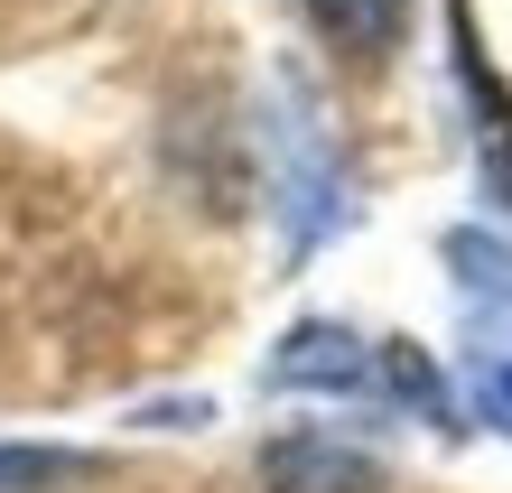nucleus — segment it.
Instances as JSON below:
<instances>
[{
    "label": "nucleus",
    "instance_id": "5",
    "mask_svg": "<svg viewBox=\"0 0 512 493\" xmlns=\"http://www.w3.org/2000/svg\"><path fill=\"white\" fill-rule=\"evenodd\" d=\"M56 475H84V456H66V447H0V493H28V484H56Z\"/></svg>",
    "mask_w": 512,
    "mask_h": 493
},
{
    "label": "nucleus",
    "instance_id": "2",
    "mask_svg": "<svg viewBox=\"0 0 512 493\" xmlns=\"http://www.w3.org/2000/svg\"><path fill=\"white\" fill-rule=\"evenodd\" d=\"M261 493H382V466L336 428H289L261 447Z\"/></svg>",
    "mask_w": 512,
    "mask_h": 493
},
{
    "label": "nucleus",
    "instance_id": "7",
    "mask_svg": "<svg viewBox=\"0 0 512 493\" xmlns=\"http://www.w3.org/2000/svg\"><path fill=\"white\" fill-rule=\"evenodd\" d=\"M475 400H485V419H494L503 438H512V354H503V363H485V382H475Z\"/></svg>",
    "mask_w": 512,
    "mask_h": 493
},
{
    "label": "nucleus",
    "instance_id": "4",
    "mask_svg": "<svg viewBox=\"0 0 512 493\" xmlns=\"http://www.w3.org/2000/svg\"><path fill=\"white\" fill-rule=\"evenodd\" d=\"M317 28L336 47H354V56H382V47H401L410 0H317Z\"/></svg>",
    "mask_w": 512,
    "mask_h": 493
},
{
    "label": "nucleus",
    "instance_id": "3",
    "mask_svg": "<svg viewBox=\"0 0 512 493\" xmlns=\"http://www.w3.org/2000/svg\"><path fill=\"white\" fill-rule=\"evenodd\" d=\"M373 345L336 317H308L280 335V354H270V391H373Z\"/></svg>",
    "mask_w": 512,
    "mask_h": 493
},
{
    "label": "nucleus",
    "instance_id": "1",
    "mask_svg": "<svg viewBox=\"0 0 512 493\" xmlns=\"http://www.w3.org/2000/svg\"><path fill=\"white\" fill-rule=\"evenodd\" d=\"M289 94V84H280ZM270 168H280V214H289V252H317L326 233L345 224V168H336V149H326V131H317V112L308 103H280V121H270Z\"/></svg>",
    "mask_w": 512,
    "mask_h": 493
},
{
    "label": "nucleus",
    "instance_id": "6",
    "mask_svg": "<svg viewBox=\"0 0 512 493\" xmlns=\"http://www.w3.org/2000/svg\"><path fill=\"white\" fill-rule=\"evenodd\" d=\"M475 103H485V187L512 205V112L494 103V84H485V75H475Z\"/></svg>",
    "mask_w": 512,
    "mask_h": 493
}]
</instances>
